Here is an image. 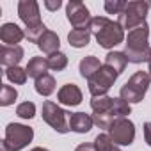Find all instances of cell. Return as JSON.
<instances>
[{"mask_svg":"<svg viewBox=\"0 0 151 151\" xmlns=\"http://www.w3.org/2000/svg\"><path fill=\"white\" fill-rule=\"evenodd\" d=\"M89 30L91 34L96 37L98 45L105 50H112L116 48L117 45L124 43L126 39V34H124V29L117 23V20H110L107 16H96L91 20V25H89Z\"/></svg>","mask_w":151,"mask_h":151,"instance_id":"1","label":"cell"},{"mask_svg":"<svg viewBox=\"0 0 151 151\" xmlns=\"http://www.w3.org/2000/svg\"><path fill=\"white\" fill-rule=\"evenodd\" d=\"M149 27L147 23H142L140 27L128 32L124 39V55L128 62L140 64L149 60Z\"/></svg>","mask_w":151,"mask_h":151,"instance_id":"2","label":"cell"},{"mask_svg":"<svg viewBox=\"0 0 151 151\" xmlns=\"http://www.w3.org/2000/svg\"><path fill=\"white\" fill-rule=\"evenodd\" d=\"M151 86V75L147 71H137L128 78V82L121 87L119 91V98H123L124 101L132 103H140L147 93Z\"/></svg>","mask_w":151,"mask_h":151,"instance_id":"3","label":"cell"},{"mask_svg":"<svg viewBox=\"0 0 151 151\" xmlns=\"http://www.w3.org/2000/svg\"><path fill=\"white\" fill-rule=\"evenodd\" d=\"M34 139V130L22 123H9L6 126L2 149L4 151H22Z\"/></svg>","mask_w":151,"mask_h":151,"instance_id":"4","label":"cell"},{"mask_svg":"<svg viewBox=\"0 0 151 151\" xmlns=\"http://www.w3.org/2000/svg\"><path fill=\"white\" fill-rule=\"evenodd\" d=\"M149 7H151V2H144V0H133V2H128L126 9L117 16V23L124 30L130 32V30L140 27L142 23H146V16H147Z\"/></svg>","mask_w":151,"mask_h":151,"instance_id":"5","label":"cell"},{"mask_svg":"<svg viewBox=\"0 0 151 151\" xmlns=\"http://www.w3.org/2000/svg\"><path fill=\"white\" fill-rule=\"evenodd\" d=\"M41 112H43V114H41V116H43V121H45L48 126H52L57 133H68V132H71V130H69V117H71V114L66 112V110H64L62 107H59L57 103L46 100V101L43 103Z\"/></svg>","mask_w":151,"mask_h":151,"instance_id":"6","label":"cell"},{"mask_svg":"<svg viewBox=\"0 0 151 151\" xmlns=\"http://www.w3.org/2000/svg\"><path fill=\"white\" fill-rule=\"evenodd\" d=\"M119 75L109 68V66H101L100 71L94 75L91 80H87V87H89V93L91 96H107V93L110 91V87L116 84Z\"/></svg>","mask_w":151,"mask_h":151,"instance_id":"7","label":"cell"},{"mask_svg":"<svg viewBox=\"0 0 151 151\" xmlns=\"http://www.w3.org/2000/svg\"><path fill=\"white\" fill-rule=\"evenodd\" d=\"M116 146H132L135 140V124L128 117H119L107 132Z\"/></svg>","mask_w":151,"mask_h":151,"instance_id":"8","label":"cell"},{"mask_svg":"<svg viewBox=\"0 0 151 151\" xmlns=\"http://www.w3.org/2000/svg\"><path fill=\"white\" fill-rule=\"evenodd\" d=\"M66 18L73 29H78V30H89L91 20H93L86 4L78 2V0H71V2L66 4Z\"/></svg>","mask_w":151,"mask_h":151,"instance_id":"9","label":"cell"},{"mask_svg":"<svg viewBox=\"0 0 151 151\" xmlns=\"http://www.w3.org/2000/svg\"><path fill=\"white\" fill-rule=\"evenodd\" d=\"M18 16L25 23V29L37 27L41 25V13H39V4L36 0H20L18 2Z\"/></svg>","mask_w":151,"mask_h":151,"instance_id":"10","label":"cell"},{"mask_svg":"<svg viewBox=\"0 0 151 151\" xmlns=\"http://www.w3.org/2000/svg\"><path fill=\"white\" fill-rule=\"evenodd\" d=\"M84 100V94L77 84H66L57 91V101L66 107H77Z\"/></svg>","mask_w":151,"mask_h":151,"instance_id":"11","label":"cell"},{"mask_svg":"<svg viewBox=\"0 0 151 151\" xmlns=\"http://www.w3.org/2000/svg\"><path fill=\"white\" fill-rule=\"evenodd\" d=\"M23 37H25V30L20 29L16 23L7 22L0 27V39L7 46H18V43H22Z\"/></svg>","mask_w":151,"mask_h":151,"instance_id":"12","label":"cell"},{"mask_svg":"<svg viewBox=\"0 0 151 151\" xmlns=\"http://www.w3.org/2000/svg\"><path fill=\"white\" fill-rule=\"evenodd\" d=\"M25 55V50L18 45V46H7V45H2L0 48V62H2L6 68H14L22 62Z\"/></svg>","mask_w":151,"mask_h":151,"instance_id":"13","label":"cell"},{"mask_svg":"<svg viewBox=\"0 0 151 151\" xmlns=\"http://www.w3.org/2000/svg\"><path fill=\"white\" fill-rule=\"evenodd\" d=\"M94 126L93 116L86 114V112H75L69 117V130L75 133H89Z\"/></svg>","mask_w":151,"mask_h":151,"instance_id":"14","label":"cell"},{"mask_svg":"<svg viewBox=\"0 0 151 151\" xmlns=\"http://www.w3.org/2000/svg\"><path fill=\"white\" fill-rule=\"evenodd\" d=\"M37 48H39L43 53H46V55L50 57V55L60 52V39H59V36H57L53 30H48V32L39 39Z\"/></svg>","mask_w":151,"mask_h":151,"instance_id":"15","label":"cell"},{"mask_svg":"<svg viewBox=\"0 0 151 151\" xmlns=\"http://www.w3.org/2000/svg\"><path fill=\"white\" fill-rule=\"evenodd\" d=\"M101 66H103V64L100 62V59H98V57H94V55H87V57H84V59L80 60V64H78L80 77H82V78L91 80L94 75L100 71V68H101Z\"/></svg>","mask_w":151,"mask_h":151,"instance_id":"16","label":"cell"},{"mask_svg":"<svg viewBox=\"0 0 151 151\" xmlns=\"http://www.w3.org/2000/svg\"><path fill=\"white\" fill-rule=\"evenodd\" d=\"M27 75L30 78H34V80H37L39 77H43V75H46V71L50 69V66H48V59L46 57H32L30 60H29V64H27Z\"/></svg>","mask_w":151,"mask_h":151,"instance_id":"17","label":"cell"},{"mask_svg":"<svg viewBox=\"0 0 151 151\" xmlns=\"http://www.w3.org/2000/svg\"><path fill=\"white\" fill-rule=\"evenodd\" d=\"M105 66L112 68L117 75H121L124 69H126V64H128V59L124 55V52H109L107 57H105Z\"/></svg>","mask_w":151,"mask_h":151,"instance_id":"18","label":"cell"},{"mask_svg":"<svg viewBox=\"0 0 151 151\" xmlns=\"http://www.w3.org/2000/svg\"><path fill=\"white\" fill-rule=\"evenodd\" d=\"M91 30H78V29H73L68 34V43L73 48H86L91 43Z\"/></svg>","mask_w":151,"mask_h":151,"instance_id":"19","label":"cell"},{"mask_svg":"<svg viewBox=\"0 0 151 151\" xmlns=\"http://www.w3.org/2000/svg\"><path fill=\"white\" fill-rule=\"evenodd\" d=\"M34 89L39 96H50L55 91V78L50 73H46L43 77H39L37 80H34Z\"/></svg>","mask_w":151,"mask_h":151,"instance_id":"20","label":"cell"},{"mask_svg":"<svg viewBox=\"0 0 151 151\" xmlns=\"http://www.w3.org/2000/svg\"><path fill=\"white\" fill-rule=\"evenodd\" d=\"M112 107H114V98L112 96H93L91 98V109L94 114H112ZM114 116V114H112Z\"/></svg>","mask_w":151,"mask_h":151,"instance_id":"21","label":"cell"},{"mask_svg":"<svg viewBox=\"0 0 151 151\" xmlns=\"http://www.w3.org/2000/svg\"><path fill=\"white\" fill-rule=\"evenodd\" d=\"M6 78L14 86H23L27 82V78H29V75H27V69H23L20 66H14V68L6 69Z\"/></svg>","mask_w":151,"mask_h":151,"instance_id":"22","label":"cell"},{"mask_svg":"<svg viewBox=\"0 0 151 151\" xmlns=\"http://www.w3.org/2000/svg\"><path fill=\"white\" fill-rule=\"evenodd\" d=\"M16 98H18V91L9 84H2V87H0V105L9 107L16 101Z\"/></svg>","mask_w":151,"mask_h":151,"instance_id":"23","label":"cell"},{"mask_svg":"<svg viewBox=\"0 0 151 151\" xmlns=\"http://www.w3.org/2000/svg\"><path fill=\"white\" fill-rule=\"evenodd\" d=\"M46 59H48L50 69H53V71H64L66 66H68V55L62 53V52H57V53H53Z\"/></svg>","mask_w":151,"mask_h":151,"instance_id":"24","label":"cell"},{"mask_svg":"<svg viewBox=\"0 0 151 151\" xmlns=\"http://www.w3.org/2000/svg\"><path fill=\"white\" fill-rule=\"evenodd\" d=\"M48 32V29H46V25L45 23H41V25H37V27H30V29H25V37L30 41V43H39V39L45 36Z\"/></svg>","mask_w":151,"mask_h":151,"instance_id":"25","label":"cell"},{"mask_svg":"<svg viewBox=\"0 0 151 151\" xmlns=\"http://www.w3.org/2000/svg\"><path fill=\"white\" fill-rule=\"evenodd\" d=\"M16 116L22 119H32L36 116V105L32 101H23L16 107Z\"/></svg>","mask_w":151,"mask_h":151,"instance_id":"26","label":"cell"},{"mask_svg":"<svg viewBox=\"0 0 151 151\" xmlns=\"http://www.w3.org/2000/svg\"><path fill=\"white\" fill-rule=\"evenodd\" d=\"M93 121H94V124L98 128L109 132V128L112 126V123L116 121V117L112 114H109V112H105V114H93Z\"/></svg>","mask_w":151,"mask_h":151,"instance_id":"27","label":"cell"},{"mask_svg":"<svg viewBox=\"0 0 151 151\" xmlns=\"http://www.w3.org/2000/svg\"><path fill=\"white\" fill-rule=\"evenodd\" d=\"M126 6H128V2H124V0H107L103 4L107 14H117V16L126 9Z\"/></svg>","mask_w":151,"mask_h":151,"instance_id":"28","label":"cell"},{"mask_svg":"<svg viewBox=\"0 0 151 151\" xmlns=\"http://www.w3.org/2000/svg\"><path fill=\"white\" fill-rule=\"evenodd\" d=\"M94 146H96L98 151H109V149L114 146V142H112V139H110L109 133H100V135H96V139H94Z\"/></svg>","mask_w":151,"mask_h":151,"instance_id":"29","label":"cell"},{"mask_svg":"<svg viewBox=\"0 0 151 151\" xmlns=\"http://www.w3.org/2000/svg\"><path fill=\"white\" fill-rule=\"evenodd\" d=\"M43 6H45L48 11H57V9H60L62 2H60V0H45Z\"/></svg>","mask_w":151,"mask_h":151,"instance_id":"30","label":"cell"},{"mask_svg":"<svg viewBox=\"0 0 151 151\" xmlns=\"http://www.w3.org/2000/svg\"><path fill=\"white\" fill-rule=\"evenodd\" d=\"M75 151H98L94 142H84V144H78L75 147Z\"/></svg>","mask_w":151,"mask_h":151,"instance_id":"31","label":"cell"},{"mask_svg":"<svg viewBox=\"0 0 151 151\" xmlns=\"http://www.w3.org/2000/svg\"><path fill=\"white\" fill-rule=\"evenodd\" d=\"M144 140H146V144L151 147V121L144 123Z\"/></svg>","mask_w":151,"mask_h":151,"instance_id":"32","label":"cell"},{"mask_svg":"<svg viewBox=\"0 0 151 151\" xmlns=\"http://www.w3.org/2000/svg\"><path fill=\"white\" fill-rule=\"evenodd\" d=\"M30 151H50V149H46V147H39V146H37V147H32Z\"/></svg>","mask_w":151,"mask_h":151,"instance_id":"33","label":"cell"},{"mask_svg":"<svg viewBox=\"0 0 151 151\" xmlns=\"http://www.w3.org/2000/svg\"><path fill=\"white\" fill-rule=\"evenodd\" d=\"M109 151H121V147H119V146H116V144H114V146H112V147H110V149H109Z\"/></svg>","mask_w":151,"mask_h":151,"instance_id":"34","label":"cell"},{"mask_svg":"<svg viewBox=\"0 0 151 151\" xmlns=\"http://www.w3.org/2000/svg\"><path fill=\"white\" fill-rule=\"evenodd\" d=\"M147 73H149V75H151V59H149V60H147Z\"/></svg>","mask_w":151,"mask_h":151,"instance_id":"35","label":"cell"},{"mask_svg":"<svg viewBox=\"0 0 151 151\" xmlns=\"http://www.w3.org/2000/svg\"><path fill=\"white\" fill-rule=\"evenodd\" d=\"M149 59H151V50H149Z\"/></svg>","mask_w":151,"mask_h":151,"instance_id":"36","label":"cell"},{"mask_svg":"<svg viewBox=\"0 0 151 151\" xmlns=\"http://www.w3.org/2000/svg\"><path fill=\"white\" fill-rule=\"evenodd\" d=\"M2 151H4V149H2Z\"/></svg>","mask_w":151,"mask_h":151,"instance_id":"37","label":"cell"}]
</instances>
